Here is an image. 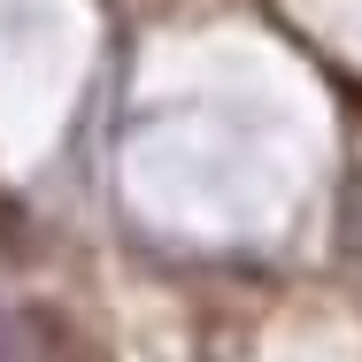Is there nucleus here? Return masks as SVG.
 <instances>
[{
  "label": "nucleus",
  "instance_id": "nucleus-1",
  "mask_svg": "<svg viewBox=\"0 0 362 362\" xmlns=\"http://www.w3.org/2000/svg\"><path fill=\"white\" fill-rule=\"evenodd\" d=\"M0 247H23V223H16V209L0 201Z\"/></svg>",
  "mask_w": 362,
  "mask_h": 362
}]
</instances>
